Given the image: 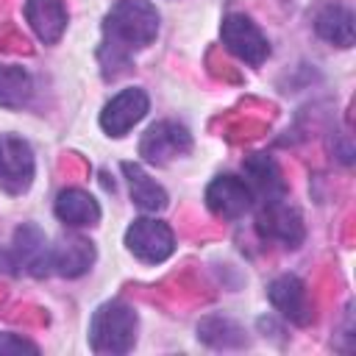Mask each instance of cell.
<instances>
[{
    "instance_id": "6da1fadb",
    "label": "cell",
    "mask_w": 356,
    "mask_h": 356,
    "mask_svg": "<svg viewBox=\"0 0 356 356\" xmlns=\"http://www.w3.org/2000/svg\"><path fill=\"white\" fill-rule=\"evenodd\" d=\"M159 33V14L147 0H120L106 17V47L111 61L125 64L128 50L147 47Z\"/></svg>"
},
{
    "instance_id": "7a4b0ae2",
    "label": "cell",
    "mask_w": 356,
    "mask_h": 356,
    "mask_svg": "<svg viewBox=\"0 0 356 356\" xmlns=\"http://www.w3.org/2000/svg\"><path fill=\"white\" fill-rule=\"evenodd\" d=\"M134 342H136V312L128 303L111 300L92 314L89 345L95 353H128Z\"/></svg>"
},
{
    "instance_id": "3957f363",
    "label": "cell",
    "mask_w": 356,
    "mask_h": 356,
    "mask_svg": "<svg viewBox=\"0 0 356 356\" xmlns=\"http://www.w3.org/2000/svg\"><path fill=\"white\" fill-rule=\"evenodd\" d=\"M125 245H128V250L139 261H145V264H161L164 259L172 256L175 236H172V231H170L167 222L150 220V217H139V220H134L128 225Z\"/></svg>"
},
{
    "instance_id": "277c9868",
    "label": "cell",
    "mask_w": 356,
    "mask_h": 356,
    "mask_svg": "<svg viewBox=\"0 0 356 356\" xmlns=\"http://www.w3.org/2000/svg\"><path fill=\"white\" fill-rule=\"evenodd\" d=\"M33 167L31 145L14 134H0V186L8 195H19L31 186Z\"/></svg>"
},
{
    "instance_id": "5b68a950",
    "label": "cell",
    "mask_w": 356,
    "mask_h": 356,
    "mask_svg": "<svg viewBox=\"0 0 356 356\" xmlns=\"http://www.w3.org/2000/svg\"><path fill=\"white\" fill-rule=\"evenodd\" d=\"M220 36H222V44L236 56L242 58L245 64L250 67H259L267 56H270V44L264 39V33L256 28V22H250L245 14H228L222 19V28H220Z\"/></svg>"
},
{
    "instance_id": "8992f818",
    "label": "cell",
    "mask_w": 356,
    "mask_h": 356,
    "mask_svg": "<svg viewBox=\"0 0 356 356\" xmlns=\"http://www.w3.org/2000/svg\"><path fill=\"white\" fill-rule=\"evenodd\" d=\"M192 147V136L178 122H156L147 128V134L139 142V153L150 164H167L170 159L186 153Z\"/></svg>"
},
{
    "instance_id": "52a82bcc",
    "label": "cell",
    "mask_w": 356,
    "mask_h": 356,
    "mask_svg": "<svg viewBox=\"0 0 356 356\" xmlns=\"http://www.w3.org/2000/svg\"><path fill=\"white\" fill-rule=\"evenodd\" d=\"M145 114H147V95L136 86H131L106 103V108L100 114V125L111 136H125Z\"/></svg>"
},
{
    "instance_id": "ba28073f",
    "label": "cell",
    "mask_w": 356,
    "mask_h": 356,
    "mask_svg": "<svg viewBox=\"0 0 356 356\" xmlns=\"http://www.w3.org/2000/svg\"><path fill=\"white\" fill-rule=\"evenodd\" d=\"M259 234L267 239H275L286 248H298L303 242V222L300 214L295 209H289L281 200H270L264 203V209L259 211Z\"/></svg>"
},
{
    "instance_id": "9c48e42d",
    "label": "cell",
    "mask_w": 356,
    "mask_h": 356,
    "mask_svg": "<svg viewBox=\"0 0 356 356\" xmlns=\"http://www.w3.org/2000/svg\"><path fill=\"white\" fill-rule=\"evenodd\" d=\"M250 200H253V192L245 181L234 178V175H220L209 184L206 189V203L209 209L222 217V220H236L242 217L248 209H250Z\"/></svg>"
},
{
    "instance_id": "30bf717a",
    "label": "cell",
    "mask_w": 356,
    "mask_h": 356,
    "mask_svg": "<svg viewBox=\"0 0 356 356\" xmlns=\"http://www.w3.org/2000/svg\"><path fill=\"white\" fill-rule=\"evenodd\" d=\"M14 261L31 275H47L53 267V248L36 225H22L14 234Z\"/></svg>"
},
{
    "instance_id": "8fae6325",
    "label": "cell",
    "mask_w": 356,
    "mask_h": 356,
    "mask_svg": "<svg viewBox=\"0 0 356 356\" xmlns=\"http://www.w3.org/2000/svg\"><path fill=\"white\" fill-rule=\"evenodd\" d=\"M270 300L273 306L295 325H306L312 320V303H309V292L306 284L295 275H281L270 284Z\"/></svg>"
},
{
    "instance_id": "7c38bea8",
    "label": "cell",
    "mask_w": 356,
    "mask_h": 356,
    "mask_svg": "<svg viewBox=\"0 0 356 356\" xmlns=\"http://www.w3.org/2000/svg\"><path fill=\"white\" fill-rule=\"evenodd\" d=\"M25 19L31 22L33 33L44 44L58 42L64 28H67V11H64L61 0H28L25 3Z\"/></svg>"
},
{
    "instance_id": "4fadbf2b",
    "label": "cell",
    "mask_w": 356,
    "mask_h": 356,
    "mask_svg": "<svg viewBox=\"0 0 356 356\" xmlns=\"http://www.w3.org/2000/svg\"><path fill=\"white\" fill-rule=\"evenodd\" d=\"M245 172L250 178V186L264 197V203L270 200H281L286 195V184L281 178L278 164L267 156V153H253L245 159Z\"/></svg>"
},
{
    "instance_id": "5bb4252c",
    "label": "cell",
    "mask_w": 356,
    "mask_h": 356,
    "mask_svg": "<svg viewBox=\"0 0 356 356\" xmlns=\"http://www.w3.org/2000/svg\"><path fill=\"white\" fill-rule=\"evenodd\" d=\"M56 217L67 225L83 228V225H95L100 220V206L83 189H64L56 197Z\"/></svg>"
},
{
    "instance_id": "9a60e30c",
    "label": "cell",
    "mask_w": 356,
    "mask_h": 356,
    "mask_svg": "<svg viewBox=\"0 0 356 356\" xmlns=\"http://www.w3.org/2000/svg\"><path fill=\"white\" fill-rule=\"evenodd\" d=\"M92 261H95V248H92V242H86L81 236L64 239L61 245L53 248V270L64 278H75V275L86 273Z\"/></svg>"
},
{
    "instance_id": "2e32d148",
    "label": "cell",
    "mask_w": 356,
    "mask_h": 356,
    "mask_svg": "<svg viewBox=\"0 0 356 356\" xmlns=\"http://www.w3.org/2000/svg\"><path fill=\"white\" fill-rule=\"evenodd\" d=\"M122 172H125V178H128L131 197H134V203H136L142 211H161V209L167 206V192H164L139 164L125 161V164H122Z\"/></svg>"
},
{
    "instance_id": "e0dca14e",
    "label": "cell",
    "mask_w": 356,
    "mask_h": 356,
    "mask_svg": "<svg viewBox=\"0 0 356 356\" xmlns=\"http://www.w3.org/2000/svg\"><path fill=\"white\" fill-rule=\"evenodd\" d=\"M314 31L317 36H323L331 44L339 47H350L353 44V14L345 6H325L317 19H314Z\"/></svg>"
},
{
    "instance_id": "ac0fdd59",
    "label": "cell",
    "mask_w": 356,
    "mask_h": 356,
    "mask_svg": "<svg viewBox=\"0 0 356 356\" xmlns=\"http://www.w3.org/2000/svg\"><path fill=\"white\" fill-rule=\"evenodd\" d=\"M31 92H33V81L22 67L0 64V106L19 108L22 103H28Z\"/></svg>"
},
{
    "instance_id": "d6986e66",
    "label": "cell",
    "mask_w": 356,
    "mask_h": 356,
    "mask_svg": "<svg viewBox=\"0 0 356 356\" xmlns=\"http://www.w3.org/2000/svg\"><path fill=\"white\" fill-rule=\"evenodd\" d=\"M200 331V339L214 345V348H236L245 342V334L239 325H234L231 320H222V317H209L197 325Z\"/></svg>"
},
{
    "instance_id": "ffe728a7",
    "label": "cell",
    "mask_w": 356,
    "mask_h": 356,
    "mask_svg": "<svg viewBox=\"0 0 356 356\" xmlns=\"http://www.w3.org/2000/svg\"><path fill=\"white\" fill-rule=\"evenodd\" d=\"M3 353H39V348L17 334H0V356Z\"/></svg>"
}]
</instances>
